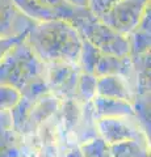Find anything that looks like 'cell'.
Here are the masks:
<instances>
[{"instance_id": "obj_1", "label": "cell", "mask_w": 151, "mask_h": 157, "mask_svg": "<svg viewBox=\"0 0 151 157\" xmlns=\"http://www.w3.org/2000/svg\"><path fill=\"white\" fill-rule=\"evenodd\" d=\"M25 42L45 64H77L81 51V37L69 21L36 22L26 33Z\"/></svg>"}, {"instance_id": "obj_2", "label": "cell", "mask_w": 151, "mask_h": 157, "mask_svg": "<svg viewBox=\"0 0 151 157\" xmlns=\"http://www.w3.org/2000/svg\"><path fill=\"white\" fill-rule=\"evenodd\" d=\"M45 76L46 64L32 51L25 38L13 45L0 62V84L13 86L20 92Z\"/></svg>"}, {"instance_id": "obj_3", "label": "cell", "mask_w": 151, "mask_h": 157, "mask_svg": "<svg viewBox=\"0 0 151 157\" xmlns=\"http://www.w3.org/2000/svg\"><path fill=\"white\" fill-rule=\"evenodd\" d=\"M81 38L92 43L97 50L106 55L126 56L129 55V42L125 36H121L113 29L106 26L88 8L80 16L70 22Z\"/></svg>"}, {"instance_id": "obj_4", "label": "cell", "mask_w": 151, "mask_h": 157, "mask_svg": "<svg viewBox=\"0 0 151 157\" xmlns=\"http://www.w3.org/2000/svg\"><path fill=\"white\" fill-rule=\"evenodd\" d=\"M149 7L150 0H120L97 18L121 36L128 37L139 25Z\"/></svg>"}, {"instance_id": "obj_5", "label": "cell", "mask_w": 151, "mask_h": 157, "mask_svg": "<svg viewBox=\"0 0 151 157\" xmlns=\"http://www.w3.org/2000/svg\"><path fill=\"white\" fill-rule=\"evenodd\" d=\"M96 128L99 136L108 145L128 140L149 143L147 134L145 132L135 117L101 118L96 121Z\"/></svg>"}, {"instance_id": "obj_6", "label": "cell", "mask_w": 151, "mask_h": 157, "mask_svg": "<svg viewBox=\"0 0 151 157\" xmlns=\"http://www.w3.org/2000/svg\"><path fill=\"white\" fill-rule=\"evenodd\" d=\"M77 64L70 63H50L46 64V85L49 92L61 101L75 98L77 78L80 75Z\"/></svg>"}, {"instance_id": "obj_7", "label": "cell", "mask_w": 151, "mask_h": 157, "mask_svg": "<svg viewBox=\"0 0 151 157\" xmlns=\"http://www.w3.org/2000/svg\"><path fill=\"white\" fill-rule=\"evenodd\" d=\"M13 0H0V38H13L28 33L34 25Z\"/></svg>"}, {"instance_id": "obj_8", "label": "cell", "mask_w": 151, "mask_h": 157, "mask_svg": "<svg viewBox=\"0 0 151 157\" xmlns=\"http://www.w3.org/2000/svg\"><path fill=\"white\" fill-rule=\"evenodd\" d=\"M59 109H61V100L57 98L54 94H51V93H46L38 100H36L28 111L26 123L22 136L29 137L34 135L38 126L42 124L43 122L47 121L49 118H51L53 115H55L59 111Z\"/></svg>"}, {"instance_id": "obj_9", "label": "cell", "mask_w": 151, "mask_h": 157, "mask_svg": "<svg viewBox=\"0 0 151 157\" xmlns=\"http://www.w3.org/2000/svg\"><path fill=\"white\" fill-rule=\"evenodd\" d=\"M108 75H116L122 77L130 85L135 96V70L129 55L113 56V55L101 54L95 68V76L101 77Z\"/></svg>"}, {"instance_id": "obj_10", "label": "cell", "mask_w": 151, "mask_h": 157, "mask_svg": "<svg viewBox=\"0 0 151 157\" xmlns=\"http://www.w3.org/2000/svg\"><path fill=\"white\" fill-rule=\"evenodd\" d=\"M96 96L113 98V100H121L133 104L134 92L130 85L122 77L116 75H108L97 77L96 84Z\"/></svg>"}, {"instance_id": "obj_11", "label": "cell", "mask_w": 151, "mask_h": 157, "mask_svg": "<svg viewBox=\"0 0 151 157\" xmlns=\"http://www.w3.org/2000/svg\"><path fill=\"white\" fill-rule=\"evenodd\" d=\"M92 111L96 121L101 118H122V117H135L134 109L130 102L105 98L100 96H95L91 101Z\"/></svg>"}, {"instance_id": "obj_12", "label": "cell", "mask_w": 151, "mask_h": 157, "mask_svg": "<svg viewBox=\"0 0 151 157\" xmlns=\"http://www.w3.org/2000/svg\"><path fill=\"white\" fill-rule=\"evenodd\" d=\"M129 58L131 60L150 52V7L145 12L139 25L128 37Z\"/></svg>"}, {"instance_id": "obj_13", "label": "cell", "mask_w": 151, "mask_h": 157, "mask_svg": "<svg viewBox=\"0 0 151 157\" xmlns=\"http://www.w3.org/2000/svg\"><path fill=\"white\" fill-rule=\"evenodd\" d=\"M108 147L112 157H150L149 143L143 141L128 140Z\"/></svg>"}, {"instance_id": "obj_14", "label": "cell", "mask_w": 151, "mask_h": 157, "mask_svg": "<svg viewBox=\"0 0 151 157\" xmlns=\"http://www.w3.org/2000/svg\"><path fill=\"white\" fill-rule=\"evenodd\" d=\"M96 84H97V77L95 75L80 72L76 84L75 100L81 105L91 102L96 96Z\"/></svg>"}, {"instance_id": "obj_15", "label": "cell", "mask_w": 151, "mask_h": 157, "mask_svg": "<svg viewBox=\"0 0 151 157\" xmlns=\"http://www.w3.org/2000/svg\"><path fill=\"white\" fill-rule=\"evenodd\" d=\"M101 54L103 52H100L92 43H89L87 39L81 38V51L79 62H77L80 71L84 73H89V75H95V68Z\"/></svg>"}, {"instance_id": "obj_16", "label": "cell", "mask_w": 151, "mask_h": 157, "mask_svg": "<svg viewBox=\"0 0 151 157\" xmlns=\"http://www.w3.org/2000/svg\"><path fill=\"white\" fill-rule=\"evenodd\" d=\"M83 157H112L109 147L100 136L80 145Z\"/></svg>"}, {"instance_id": "obj_17", "label": "cell", "mask_w": 151, "mask_h": 157, "mask_svg": "<svg viewBox=\"0 0 151 157\" xmlns=\"http://www.w3.org/2000/svg\"><path fill=\"white\" fill-rule=\"evenodd\" d=\"M21 100V92L16 88L0 84V113L11 111Z\"/></svg>"}, {"instance_id": "obj_18", "label": "cell", "mask_w": 151, "mask_h": 157, "mask_svg": "<svg viewBox=\"0 0 151 157\" xmlns=\"http://www.w3.org/2000/svg\"><path fill=\"white\" fill-rule=\"evenodd\" d=\"M120 0H88V9L96 17H100Z\"/></svg>"}, {"instance_id": "obj_19", "label": "cell", "mask_w": 151, "mask_h": 157, "mask_svg": "<svg viewBox=\"0 0 151 157\" xmlns=\"http://www.w3.org/2000/svg\"><path fill=\"white\" fill-rule=\"evenodd\" d=\"M25 36H26V33L22 34V36H18V37H13V38H0V62H2L4 55L12 48V46L16 45L18 41L24 39Z\"/></svg>"}, {"instance_id": "obj_20", "label": "cell", "mask_w": 151, "mask_h": 157, "mask_svg": "<svg viewBox=\"0 0 151 157\" xmlns=\"http://www.w3.org/2000/svg\"><path fill=\"white\" fill-rule=\"evenodd\" d=\"M58 157H83V152L79 144L66 143L63 145V152H58Z\"/></svg>"}, {"instance_id": "obj_21", "label": "cell", "mask_w": 151, "mask_h": 157, "mask_svg": "<svg viewBox=\"0 0 151 157\" xmlns=\"http://www.w3.org/2000/svg\"><path fill=\"white\" fill-rule=\"evenodd\" d=\"M38 2L50 4V6H55V7H65V6H69L70 4V3H67L66 0H38Z\"/></svg>"}]
</instances>
